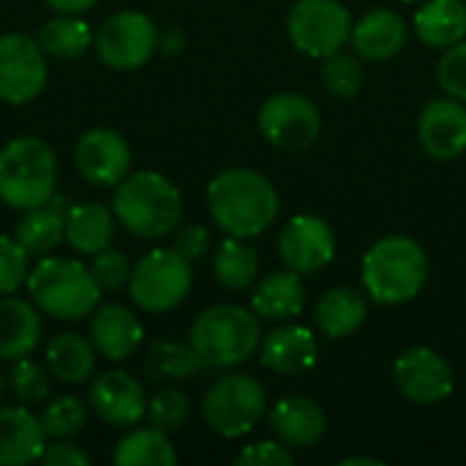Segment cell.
I'll return each mask as SVG.
<instances>
[{"label":"cell","mask_w":466,"mask_h":466,"mask_svg":"<svg viewBox=\"0 0 466 466\" xmlns=\"http://www.w3.org/2000/svg\"><path fill=\"white\" fill-rule=\"evenodd\" d=\"M213 221L232 238H257L279 216V191L257 169H224L208 186Z\"/></svg>","instance_id":"obj_1"},{"label":"cell","mask_w":466,"mask_h":466,"mask_svg":"<svg viewBox=\"0 0 466 466\" xmlns=\"http://www.w3.org/2000/svg\"><path fill=\"white\" fill-rule=\"evenodd\" d=\"M115 218L137 238H167L183 218L180 191L158 172H134L115 186Z\"/></svg>","instance_id":"obj_2"},{"label":"cell","mask_w":466,"mask_h":466,"mask_svg":"<svg viewBox=\"0 0 466 466\" xmlns=\"http://www.w3.org/2000/svg\"><path fill=\"white\" fill-rule=\"evenodd\" d=\"M360 276L371 300L382 306H401L423 289L429 279V257L418 240L388 235L366 251Z\"/></svg>","instance_id":"obj_3"},{"label":"cell","mask_w":466,"mask_h":466,"mask_svg":"<svg viewBox=\"0 0 466 466\" xmlns=\"http://www.w3.org/2000/svg\"><path fill=\"white\" fill-rule=\"evenodd\" d=\"M27 292L30 300L63 322H76L90 317L101 303V289L90 273L76 259L68 257H41L35 268L27 273Z\"/></svg>","instance_id":"obj_4"},{"label":"cell","mask_w":466,"mask_h":466,"mask_svg":"<svg viewBox=\"0 0 466 466\" xmlns=\"http://www.w3.org/2000/svg\"><path fill=\"white\" fill-rule=\"evenodd\" d=\"M262 341L259 314L243 306L218 303L205 309L191 325V347L205 366L232 369L246 363Z\"/></svg>","instance_id":"obj_5"},{"label":"cell","mask_w":466,"mask_h":466,"mask_svg":"<svg viewBox=\"0 0 466 466\" xmlns=\"http://www.w3.org/2000/svg\"><path fill=\"white\" fill-rule=\"evenodd\" d=\"M57 158L38 137H16L0 150V202L30 210L55 194Z\"/></svg>","instance_id":"obj_6"},{"label":"cell","mask_w":466,"mask_h":466,"mask_svg":"<svg viewBox=\"0 0 466 466\" xmlns=\"http://www.w3.org/2000/svg\"><path fill=\"white\" fill-rule=\"evenodd\" d=\"M191 284V259H186L175 248H153L134 265L128 295L137 309L147 314H167L188 298Z\"/></svg>","instance_id":"obj_7"},{"label":"cell","mask_w":466,"mask_h":466,"mask_svg":"<svg viewBox=\"0 0 466 466\" xmlns=\"http://www.w3.org/2000/svg\"><path fill=\"white\" fill-rule=\"evenodd\" d=\"M265 412L268 393L248 374H229L216 380L202 401L205 423L227 440H238L254 431Z\"/></svg>","instance_id":"obj_8"},{"label":"cell","mask_w":466,"mask_h":466,"mask_svg":"<svg viewBox=\"0 0 466 466\" xmlns=\"http://www.w3.org/2000/svg\"><path fill=\"white\" fill-rule=\"evenodd\" d=\"M292 44L309 57L339 52L352 35V16L339 0H298L287 16Z\"/></svg>","instance_id":"obj_9"},{"label":"cell","mask_w":466,"mask_h":466,"mask_svg":"<svg viewBox=\"0 0 466 466\" xmlns=\"http://www.w3.org/2000/svg\"><path fill=\"white\" fill-rule=\"evenodd\" d=\"M98 60L109 68H139L158 49V27L142 11H117L93 35Z\"/></svg>","instance_id":"obj_10"},{"label":"cell","mask_w":466,"mask_h":466,"mask_svg":"<svg viewBox=\"0 0 466 466\" xmlns=\"http://www.w3.org/2000/svg\"><path fill=\"white\" fill-rule=\"evenodd\" d=\"M259 131L273 147L306 150L317 142L322 131V117L311 98L300 93H279L262 104Z\"/></svg>","instance_id":"obj_11"},{"label":"cell","mask_w":466,"mask_h":466,"mask_svg":"<svg viewBox=\"0 0 466 466\" xmlns=\"http://www.w3.org/2000/svg\"><path fill=\"white\" fill-rule=\"evenodd\" d=\"M46 85V55L38 38L25 33L0 35V98L5 104H27Z\"/></svg>","instance_id":"obj_12"},{"label":"cell","mask_w":466,"mask_h":466,"mask_svg":"<svg viewBox=\"0 0 466 466\" xmlns=\"http://www.w3.org/2000/svg\"><path fill=\"white\" fill-rule=\"evenodd\" d=\"M393 377H396L401 396L410 399L412 404L431 407V404L445 401L453 393L451 363L429 347H412L401 352L396 358Z\"/></svg>","instance_id":"obj_13"},{"label":"cell","mask_w":466,"mask_h":466,"mask_svg":"<svg viewBox=\"0 0 466 466\" xmlns=\"http://www.w3.org/2000/svg\"><path fill=\"white\" fill-rule=\"evenodd\" d=\"M279 254H281V262L300 276L319 273L336 257L333 229L328 227L325 218L311 216V213H300L281 229Z\"/></svg>","instance_id":"obj_14"},{"label":"cell","mask_w":466,"mask_h":466,"mask_svg":"<svg viewBox=\"0 0 466 466\" xmlns=\"http://www.w3.org/2000/svg\"><path fill=\"white\" fill-rule=\"evenodd\" d=\"M87 399L93 412L112 429H134L147 415V396L142 382L120 369L98 374Z\"/></svg>","instance_id":"obj_15"},{"label":"cell","mask_w":466,"mask_h":466,"mask_svg":"<svg viewBox=\"0 0 466 466\" xmlns=\"http://www.w3.org/2000/svg\"><path fill=\"white\" fill-rule=\"evenodd\" d=\"M79 175L93 186H117L131 169V147L112 128H90L74 147Z\"/></svg>","instance_id":"obj_16"},{"label":"cell","mask_w":466,"mask_h":466,"mask_svg":"<svg viewBox=\"0 0 466 466\" xmlns=\"http://www.w3.org/2000/svg\"><path fill=\"white\" fill-rule=\"evenodd\" d=\"M418 139L423 150L437 161H453L466 153V106L448 96L434 98L418 120Z\"/></svg>","instance_id":"obj_17"},{"label":"cell","mask_w":466,"mask_h":466,"mask_svg":"<svg viewBox=\"0 0 466 466\" xmlns=\"http://www.w3.org/2000/svg\"><path fill=\"white\" fill-rule=\"evenodd\" d=\"M145 339L139 317L123 303H98L90 314V344L96 352L112 363L128 360Z\"/></svg>","instance_id":"obj_18"},{"label":"cell","mask_w":466,"mask_h":466,"mask_svg":"<svg viewBox=\"0 0 466 466\" xmlns=\"http://www.w3.org/2000/svg\"><path fill=\"white\" fill-rule=\"evenodd\" d=\"M46 431L27 407H0V466H27L41 461Z\"/></svg>","instance_id":"obj_19"},{"label":"cell","mask_w":466,"mask_h":466,"mask_svg":"<svg viewBox=\"0 0 466 466\" xmlns=\"http://www.w3.org/2000/svg\"><path fill=\"white\" fill-rule=\"evenodd\" d=\"M66 216H68L66 197L52 194L46 202L25 210V216L14 227V238L30 257L35 259L49 257L66 240Z\"/></svg>","instance_id":"obj_20"},{"label":"cell","mask_w":466,"mask_h":466,"mask_svg":"<svg viewBox=\"0 0 466 466\" xmlns=\"http://www.w3.org/2000/svg\"><path fill=\"white\" fill-rule=\"evenodd\" d=\"M44 333L41 309L22 298L5 295L0 300V360L16 363L30 358Z\"/></svg>","instance_id":"obj_21"},{"label":"cell","mask_w":466,"mask_h":466,"mask_svg":"<svg viewBox=\"0 0 466 466\" xmlns=\"http://www.w3.org/2000/svg\"><path fill=\"white\" fill-rule=\"evenodd\" d=\"M350 41H352L358 57L382 63V60L396 57L404 49L407 25H404L401 14H396L390 8H374L363 19H358V25H352Z\"/></svg>","instance_id":"obj_22"},{"label":"cell","mask_w":466,"mask_h":466,"mask_svg":"<svg viewBox=\"0 0 466 466\" xmlns=\"http://www.w3.org/2000/svg\"><path fill=\"white\" fill-rule=\"evenodd\" d=\"M317 352L319 347L309 328L281 325L262 341V366L276 374L295 377V374H306L309 369H314Z\"/></svg>","instance_id":"obj_23"},{"label":"cell","mask_w":466,"mask_h":466,"mask_svg":"<svg viewBox=\"0 0 466 466\" xmlns=\"http://www.w3.org/2000/svg\"><path fill=\"white\" fill-rule=\"evenodd\" d=\"M325 412L306 396H287L270 410V429L287 448H311L325 434Z\"/></svg>","instance_id":"obj_24"},{"label":"cell","mask_w":466,"mask_h":466,"mask_svg":"<svg viewBox=\"0 0 466 466\" xmlns=\"http://www.w3.org/2000/svg\"><path fill=\"white\" fill-rule=\"evenodd\" d=\"M115 213L101 202H79L66 216V243L85 257L109 248L115 238Z\"/></svg>","instance_id":"obj_25"},{"label":"cell","mask_w":466,"mask_h":466,"mask_svg":"<svg viewBox=\"0 0 466 466\" xmlns=\"http://www.w3.org/2000/svg\"><path fill=\"white\" fill-rule=\"evenodd\" d=\"M251 309L262 319H273V322L300 317L306 309V289H303L300 273L287 268V270L265 276L251 295Z\"/></svg>","instance_id":"obj_26"},{"label":"cell","mask_w":466,"mask_h":466,"mask_svg":"<svg viewBox=\"0 0 466 466\" xmlns=\"http://www.w3.org/2000/svg\"><path fill=\"white\" fill-rule=\"evenodd\" d=\"M415 33L434 49H448L466 38L464 0H429L415 14Z\"/></svg>","instance_id":"obj_27"},{"label":"cell","mask_w":466,"mask_h":466,"mask_svg":"<svg viewBox=\"0 0 466 466\" xmlns=\"http://www.w3.org/2000/svg\"><path fill=\"white\" fill-rule=\"evenodd\" d=\"M366 298L352 287H333L317 303V325L328 339H347L366 322Z\"/></svg>","instance_id":"obj_28"},{"label":"cell","mask_w":466,"mask_h":466,"mask_svg":"<svg viewBox=\"0 0 466 466\" xmlns=\"http://www.w3.org/2000/svg\"><path fill=\"white\" fill-rule=\"evenodd\" d=\"M96 347L79 333H60L46 344V369L63 385H82L96 369Z\"/></svg>","instance_id":"obj_29"},{"label":"cell","mask_w":466,"mask_h":466,"mask_svg":"<svg viewBox=\"0 0 466 466\" xmlns=\"http://www.w3.org/2000/svg\"><path fill=\"white\" fill-rule=\"evenodd\" d=\"M35 38L44 55L57 57V60H76L93 44L90 25L82 19V14H57L55 19L41 25Z\"/></svg>","instance_id":"obj_30"},{"label":"cell","mask_w":466,"mask_h":466,"mask_svg":"<svg viewBox=\"0 0 466 466\" xmlns=\"http://www.w3.org/2000/svg\"><path fill=\"white\" fill-rule=\"evenodd\" d=\"M205 369L199 352L180 341H153L147 350V358L142 363V371L150 382H169V380H186Z\"/></svg>","instance_id":"obj_31"},{"label":"cell","mask_w":466,"mask_h":466,"mask_svg":"<svg viewBox=\"0 0 466 466\" xmlns=\"http://www.w3.org/2000/svg\"><path fill=\"white\" fill-rule=\"evenodd\" d=\"M117 466H175L177 453L169 445V434L158 429H134L115 448Z\"/></svg>","instance_id":"obj_32"},{"label":"cell","mask_w":466,"mask_h":466,"mask_svg":"<svg viewBox=\"0 0 466 466\" xmlns=\"http://www.w3.org/2000/svg\"><path fill=\"white\" fill-rule=\"evenodd\" d=\"M257 270H259V259L254 248L243 238L227 235V240L216 248V257H213V273L218 284L224 289L243 292L254 284Z\"/></svg>","instance_id":"obj_33"},{"label":"cell","mask_w":466,"mask_h":466,"mask_svg":"<svg viewBox=\"0 0 466 466\" xmlns=\"http://www.w3.org/2000/svg\"><path fill=\"white\" fill-rule=\"evenodd\" d=\"M322 82L328 87V93L339 96V98H355L363 87V66L355 55L347 52H333L328 57H322Z\"/></svg>","instance_id":"obj_34"},{"label":"cell","mask_w":466,"mask_h":466,"mask_svg":"<svg viewBox=\"0 0 466 466\" xmlns=\"http://www.w3.org/2000/svg\"><path fill=\"white\" fill-rule=\"evenodd\" d=\"M41 423H44L46 437L71 440L87 426V410L76 396H60L44 407Z\"/></svg>","instance_id":"obj_35"},{"label":"cell","mask_w":466,"mask_h":466,"mask_svg":"<svg viewBox=\"0 0 466 466\" xmlns=\"http://www.w3.org/2000/svg\"><path fill=\"white\" fill-rule=\"evenodd\" d=\"M147 415H150L153 429H158L164 434H175L188 420V399L177 388H164L150 399Z\"/></svg>","instance_id":"obj_36"},{"label":"cell","mask_w":466,"mask_h":466,"mask_svg":"<svg viewBox=\"0 0 466 466\" xmlns=\"http://www.w3.org/2000/svg\"><path fill=\"white\" fill-rule=\"evenodd\" d=\"M8 390H11L14 399L22 401V404H38V401H44L46 393H49L46 371H44L38 363L22 358V360L14 363V369H11V374H8Z\"/></svg>","instance_id":"obj_37"},{"label":"cell","mask_w":466,"mask_h":466,"mask_svg":"<svg viewBox=\"0 0 466 466\" xmlns=\"http://www.w3.org/2000/svg\"><path fill=\"white\" fill-rule=\"evenodd\" d=\"M131 270H134V265H131L128 254H123L117 248H104V251L93 254V262H90V273L101 292H115V289L126 287L131 279Z\"/></svg>","instance_id":"obj_38"},{"label":"cell","mask_w":466,"mask_h":466,"mask_svg":"<svg viewBox=\"0 0 466 466\" xmlns=\"http://www.w3.org/2000/svg\"><path fill=\"white\" fill-rule=\"evenodd\" d=\"M27 259L30 254L19 246L16 238L0 235V298L19 289V284L27 281Z\"/></svg>","instance_id":"obj_39"},{"label":"cell","mask_w":466,"mask_h":466,"mask_svg":"<svg viewBox=\"0 0 466 466\" xmlns=\"http://www.w3.org/2000/svg\"><path fill=\"white\" fill-rule=\"evenodd\" d=\"M437 82L448 96H453V98L466 104V38H461L453 46H448L445 55L440 57Z\"/></svg>","instance_id":"obj_40"},{"label":"cell","mask_w":466,"mask_h":466,"mask_svg":"<svg viewBox=\"0 0 466 466\" xmlns=\"http://www.w3.org/2000/svg\"><path fill=\"white\" fill-rule=\"evenodd\" d=\"M238 466H289L292 464V453L287 451V445L279 442H257L243 448V453L235 459Z\"/></svg>","instance_id":"obj_41"},{"label":"cell","mask_w":466,"mask_h":466,"mask_svg":"<svg viewBox=\"0 0 466 466\" xmlns=\"http://www.w3.org/2000/svg\"><path fill=\"white\" fill-rule=\"evenodd\" d=\"M172 248L180 251L191 262L199 259V257H205L208 248H210V232H208V227L205 224H186L183 229H177Z\"/></svg>","instance_id":"obj_42"},{"label":"cell","mask_w":466,"mask_h":466,"mask_svg":"<svg viewBox=\"0 0 466 466\" xmlns=\"http://www.w3.org/2000/svg\"><path fill=\"white\" fill-rule=\"evenodd\" d=\"M41 464L46 466H90V456L76 448L74 442H66V440H55L52 445L44 448L41 453Z\"/></svg>","instance_id":"obj_43"},{"label":"cell","mask_w":466,"mask_h":466,"mask_svg":"<svg viewBox=\"0 0 466 466\" xmlns=\"http://www.w3.org/2000/svg\"><path fill=\"white\" fill-rule=\"evenodd\" d=\"M55 14H85L90 11L98 0H44Z\"/></svg>","instance_id":"obj_44"},{"label":"cell","mask_w":466,"mask_h":466,"mask_svg":"<svg viewBox=\"0 0 466 466\" xmlns=\"http://www.w3.org/2000/svg\"><path fill=\"white\" fill-rule=\"evenodd\" d=\"M158 46H164V52H169V55H177V52H183L186 38H183V33L177 27H169L164 38L158 35Z\"/></svg>","instance_id":"obj_45"},{"label":"cell","mask_w":466,"mask_h":466,"mask_svg":"<svg viewBox=\"0 0 466 466\" xmlns=\"http://www.w3.org/2000/svg\"><path fill=\"white\" fill-rule=\"evenodd\" d=\"M355 464L380 466V461H377V459H363V456H360V459H344V461H341V466H355Z\"/></svg>","instance_id":"obj_46"},{"label":"cell","mask_w":466,"mask_h":466,"mask_svg":"<svg viewBox=\"0 0 466 466\" xmlns=\"http://www.w3.org/2000/svg\"><path fill=\"white\" fill-rule=\"evenodd\" d=\"M3 385H5V380L0 377V396H3Z\"/></svg>","instance_id":"obj_47"},{"label":"cell","mask_w":466,"mask_h":466,"mask_svg":"<svg viewBox=\"0 0 466 466\" xmlns=\"http://www.w3.org/2000/svg\"><path fill=\"white\" fill-rule=\"evenodd\" d=\"M404 3H423V0H404Z\"/></svg>","instance_id":"obj_48"}]
</instances>
